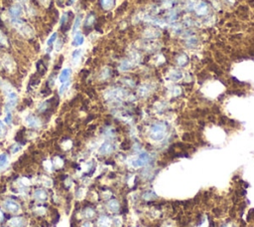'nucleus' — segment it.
Here are the masks:
<instances>
[{
  "label": "nucleus",
  "mask_w": 254,
  "mask_h": 227,
  "mask_svg": "<svg viewBox=\"0 0 254 227\" xmlns=\"http://www.w3.org/2000/svg\"><path fill=\"white\" fill-rule=\"evenodd\" d=\"M3 208L7 212L18 213L21 210V205H20V203L18 202V201L13 199V198L9 197V198H6V199L3 201Z\"/></svg>",
  "instance_id": "nucleus-1"
},
{
  "label": "nucleus",
  "mask_w": 254,
  "mask_h": 227,
  "mask_svg": "<svg viewBox=\"0 0 254 227\" xmlns=\"http://www.w3.org/2000/svg\"><path fill=\"white\" fill-rule=\"evenodd\" d=\"M165 127L163 125H159V123H156L154 125L152 128H151V136H152L153 140L155 141H160L161 138L164 136V133H165Z\"/></svg>",
  "instance_id": "nucleus-2"
},
{
  "label": "nucleus",
  "mask_w": 254,
  "mask_h": 227,
  "mask_svg": "<svg viewBox=\"0 0 254 227\" xmlns=\"http://www.w3.org/2000/svg\"><path fill=\"white\" fill-rule=\"evenodd\" d=\"M26 123L31 128H39L41 127V120L35 115H29L26 118Z\"/></svg>",
  "instance_id": "nucleus-3"
},
{
  "label": "nucleus",
  "mask_w": 254,
  "mask_h": 227,
  "mask_svg": "<svg viewBox=\"0 0 254 227\" xmlns=\"http://www.w3.org/2000/svg\"><path fill=\"white\" fill-rule=\"evenodd\" d=\"M34 198L39 202H45L48 200L49 194L44 188H37L34 191Z\"/></svg>",
  "instance_id": "nucleus-4"
},
{
  "label": "nucleus",
  "mask_w": 254,
  "mask_h": 227,
  "mask_svg": "<svg viewBox=\"0 0 254 227\" xmlns=\"http://www.w3.org/2000/svg\"><path fill=\"white\" fill-rule=\"evenodd\" d=\"M23 13V10L20 6L18 5H15V6H12L11 8L9 9V14L11 19H21Z\"/></svg>",
  "instance_id": "nucleus-5"
},
{
  "label": "nucleus",
  "mask_w": 254,
  "mask_h": 227,
  "mask_svg": "<svg viewBox=\"0 0 254 227\" xmlns=\"http://www.w3.org/2000/svg\"><path fill=\"white\" fill-rule=\"evenodd\" d=\"M71 15H73L71 12H65V13L63 14V16H62L60 24H61V28L64 29V31H67L68 28L70 27V23H68V22H70Z\"/></svg>",
  "instance_id": "nucleus-6"
},
{
  "label": "nucleus",
  "mask_w": 254,
  "mask_h": 227,
  "mask_svg": "<svg viewBox=\"0 0 254 227\" xmlns=\"http://www.w3.org/2000/svg\"><path fill=\"white\" fill-rule=\"evenodd\" d=\"M7 225L9 227H23L25 225V220L23 217H13L7 222Z\"/></svg>",
  "instance_id": "nucleus-7"
},
{
  "label": "nucleus",
  "mask_w": 254,
  "mask_h": 227,
  "mask_svg": "<svg viewBox=\"0 0 254 227\" xmlns=\"http://www.w3.org/2000/svg\"><path fill=\"white\" fill-rule=\"evenodd\" d=\"M71 69H69V68L64 69V70L61 72L60 76H59V81H60L62 84L66 83V82H69L70 77H71Z\"/></svg>",
  "instance_id": "nucleus-8"
},
{
  "label": "nucleus",
  "mask_w": 254,
  "mask_h": 227,
  "mask_svg": "<svg viewBox=\"0 0 254 227\" xmlns=\"http://www.w3.org/2000/svg\"><path fill=\"white\" fill-rule=\"evenodd\" d=\"M9 164V156L8 153H3L0 154V171L6 168Z\"/></svg>",
  "instance_id": "nucleus-9"
},
{
  "label": "nucleus",
  "mask_w": 254,
  "mask_h": 227,
  "mask_svg": "<svg viewBox=\"0 0 254 227\" xmlns=\"http://www.w3.org/2000/svg\"><path fill=\"white\" fill-rule=\"evenodd\" d=\"M113 148L112 144L108 143V141H106V143H104L100 148H99V153L100 154H108L113 151V148Z\"/></svg>",
  "instance_id": "nucleus-10"
},
{
  "label": "nucleus",
  "mask_w": 254,
  "mask_h": 227,
  "mask_svg": "<svg viewBox=\"0 0 254 227\" xmlns=\"http://www.w3.org/2000/svg\"><path fill=\"white\" fill-rule=\"evenodd\" d=\"M83 41H84L83 36L79 32V33H76V34L75 35V37H74L73 42H71V45L75 46V47H78V46H81V44L83 43Z\"/></svg>",
  "instance_id": "nucleus-11"
},
{
  "label": "nucleus",
  "mask_w": 254,
  "mask_h": 227,
  "mask_svg": "<svg viewBox=\"0 0 254 227\" xmlns=\"http://www.w3.org/2000/svg\"><path fill=\"white\" fill-rule=\"evenodd\" d=\"M115 0H100L101 7L105 10H109L114 6Z\"/></svg>",
  "instance_id": "nucleus-12"
},
{
  "label": "nucleus",
  "mask_w": 254,
  "mask_h": 227,
  "mask_svg": "<svg viewBox=\"0 0 254 227\" xmlns=\"http://www.w3.org/2000/svg\"><path fill=\"white\" fill-rule=\"evenodd\" d=\"M81 20H83V16H81V14H79L78 16L76 17L75 22H74L73 33H76V31L79 29V26H81Z\"/></svg>",
  "instance_id": "nucleus-13"
},
{
  "label": "nucleus",
  "mask_w": 254,
  "mask_h": 227,
  "mask_svg": "<svg viewBox=\"0 0 254 227\" xmlns=\"http://www.w3.org/2000/svg\"><path fill=\"white\" fill-rule=\"evenodd\" d=\"M57 37H58V34L57 33H54V34H52V36H51L50 38H49L48 42H47V51L48 52H50L51 49H52L54 43L56 42V40H57Z\"/></svg>",
  "instance_id": "nucleus-14"
},
{
  "label": "nucleus",
  "mask_w": 254,
  "mask_h": 227,
  "mask_svg": "<svg viewBox=\"0 0 254 227\" xmlns=\"http://www.w3.org/2000/svg\"><path fill=\"white\" fill-rule=\"evenodd\" d=\"M110 224L109 218L106 216H101L98 219V226L99 227H108Z\"/></svg>",
  "instance_id": "nucleus-15"
},
{
  "label": "nucleus",
  "mask_w": 254,
  "mask_h": 227,
  "mask_svg": "<svg viewBox=\"0 0 254 227\" xmlns=\"http://www.w3.org/2000/svg\"><path fill=\"white\" fill-rule=\"evenodd\" d=\"M81 50H79V49H76V50H75L71 53V60H73L74 64L78 63L79 58H81Z\"/></svg>",
  "instance_id": "nucleus-16"
},
{
  "label": "nucleus",
  "mask_w": 254,
  "mask_h": 227,
  "mask_svg": "<svg viewBox=\"0 0 254 227\" xmlns=\"http://www.w3.org/2000/svg\"><path fill=\"white\" fill-rule=\"evenodd\" d=\"M93 23H94V15L91 13L89 15H88V17H86V22H84V27L86 28L91 27Z\"/></svg>",
  "instance_id": "nucleus-17"
},
{
  "label": "nucleus",
  "mask_w": 254,
  "mask_h": 227,
  "mask_svg": "<svg viewBox=\"0 0 254 227\" xmlns=\"http://www.w3.org/2000/svg\"><path fill=\"white\" fill-rule=\"evenodd\" d=\"M70 85H71L70 81L62 84L61 87H60V89H59V94H60L61 96H63V95L65 94L67 91H68V89H69V87H70Z\"/></svg>",
  "instance_id": "nucleus-18"
},
{
  "label": "nucleus",
  "mask_w": 254,
  "mask_h": 227,
  "mask_svg": "<svg viewBox=\"0 0 254 227\" xmlns=\"http://www.w3.org/2000/svg\"><path fill=\"white\" fill-rule=\"evenodd\" d=\"M21 148H22L21 144H19L18 143H14L13 146H10V153H11L12 154H15V153H17L19 151H21Z\"/></svg>",
  "instance_id": "nucleus-19"
},
{
  "label": "nucleus",
  "mask_w": 254,
  "mask_h": 227,
  "mask_svg": "<svg viewBox=\"0 0 254 227\" xmlns=\"http://www.w3.org/2000/svg\"><path fill=\"white\" fill-rule=\"evenodd\" d=\"M6 133H7L6 126L4 125L3 122H1V121H0V138H4V136H6Z\"/></svg>",
  "instance_id": "nucleus-20"
},
{
  "label": "nucleus",
  "mask_w": 254,
  "mask_h": 227,
  "mask_svg": "<svg viewBox=\"0 0 254 227\" xmlns=\"http://www.w3.org/2000/svg\"><path fill=\"white\" fill-rule=\"evenodd\" d=\"M37 69H38V71L41 72V75H44L46 70H47V68H46L45 64L43 63L42 61H39V62L37 63Z\"/></svg>",
  "instance_id": "nucleus-21"
},
{
  "label": "nucleus",
  "mask_w": 254,
  "mask_h": 227,
  "mask_svg": "<svg viewBox=\"0 0 254 227\" xmlns=\"http://www.w3.org/2000/svg\"><path fill=\"white\" fill-rule=\"evenodd\" d=\"M108 208L114 212V211H116L118 209V204H117V202L115 200H111V201H109V203H108Z\"/></svg>",
  "instance_id": "nucleus-22"
},
{
  "label": "nucleus",
  "mask_w": 254,
  "mask_h": 227,
  "mask_svg": "<svg viewBox=\"0 0 254 227\" xmlns=\"http://www.w3.org/2000/svg\"><path fill=\"white\" fill-rule=\"evenodd\" d=\"M83 213H84V217L86 218H91V217H93V215H94V211L92 210L91 208H86Z\"/></svg>",
  "instance_id": "nucleus-23"
},
{
  "label": "nucleus",
  "mask_w": 254,
  "mask_h": 227,
  "mask_svg": "<svg viewBox=\"0 0 254 227\" xmlns=\"http://www.w3.org/2000/svg\"><path fill=\"white\" fill-rule=\"evenodd\" d=\"M4 121H5V123H6V125H8V126L11 125L12 123V114H11V112H7Z\"/></svg>",
  "instance_id": "nucleus-24"
},
{
  "label": "nucleus",
  "mask_w": 254,
  "mask_h": 227,
  "mask_svg": "<svg viewBox=\"0 0 254 227\" xmlns=\"http://www.w3.org/2000/svg\"><path fill=\"white\" fill-rule=\"evenodd\" d=\"M81 227H92V225L89 222H86V223L83 224V226H81Z\"/></svg>",
  "instance_id": "nucleus-25"
},
{
  "label": "nucleus",
  "mask_w": 254,
  "mask_h": 227,
  "mask_svg": "<svg viewBox=\"0 0 254 227\" xmlns=\"http://www.w3.org/2000/svg\"><path fill=\"white\" fill-rule=\"evenodd\" d=\"M3 219H4V214H3V212H2L1 210H0V222H1Z\"/></svg>",
  "instance_id": "nucleus-26"
},
{
  "label": "nucleus",
  "mask_w": 254,
  "mask_h": 227,
  "mask_svg": "<svg viewBox=\"0 0 254 227\" xmlns=\"http://www.w3.org/2000/svg\"><path fill=\"white\" fill-rule=\"evenodd\" d=\"M39 210H40V207H38L37 209H36V211H39ZM41 210H42V211H45L44 208H41ZM39 214H41V212H39Z\"/></svg>",
  "instance_id": "nucleus-27"
},
{
  "label": "nucleus",
  "mask_w": 254,
  "mask_h": 227,
  "mask_svg": "<svg viewBox=\"0 0 254 227\" xmlns=\"http://www.w3.org/2000/svg\"><path fill=\"white\" fill-rule=\"evenodd\" d=\"M222 227H226V226H222Z\"/></svg>",
  "instance_id": "nucleus-28"
},
{
  "label": "nucleus",
  "mask_w": 254,
  "mask_h": 227,
  "mask_svg": "<svg viewBox=\"0 0 254 227\" xmlns=\"http://www.w3.org/2000/svg\"><path fill=\"white\" fill-rule=\"evenodd\" d=\"M73 1H76V0H73Z\"/></svg>",
  "instance_id": "nucleus-29"
}]
</instances>
